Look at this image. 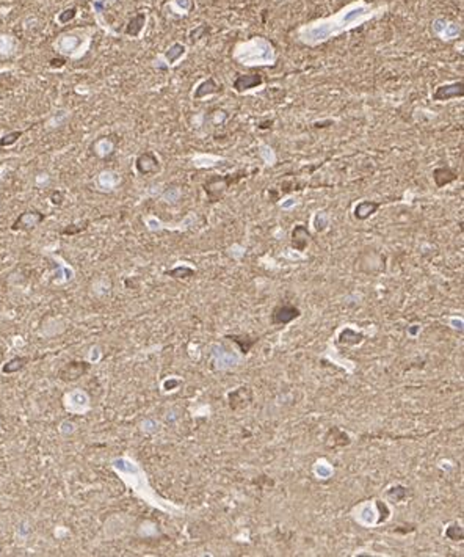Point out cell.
I'll use <instances>...</instances> for the list:
<instances>
[{
	"label": "cell",
	"instance_id": "1",
	"mask_svg": "<svg viewBox=\"0 0 464 557\" xmlns=\"http://www.w3.org/2000/svg\"><path fill=\"white\" fill-rule=\"evenodd\" d=\"M242 173L228 174V176H212V178H209L206 182H204V192H206L209 201L210 202L220 201L223 198V195H225V192H226V189L229 187V185L235 184L238 179L243 178V176H240Z\"/></svg>",
	"mask_w": 464,
	"mask_h": 557
},
{
	"label": "cell",
	"instance_id": "2",
	"mask_svg": "<svg viewBox=\"0 0 464 557\" xmlns=\"http://www.w3.org/2000/svg\"><path fill=\"white\" fill-rule=\"evenodd\" d=\"M300 315H301V311H300L298 308H296V306L283 303V305H277V306L273 309L271 317H270V322H271V325H274V327H280V325H283V327H284V325H287V324L293 322L295 319H298Z\"/></svg>",
	"mask_w": 464,
	"mask_h": 557
},
{
	"label": "cell",
	"instance_id": "3",
	"mask_svg": "<svg viewBox=\"0 0 464 557\" xmlns=\"http://www.w3.org/2000/svg\"><path fill=\"white\" fill-rule=\"evenodd\" d=\"M46 215L40 211H27L22 212L19 217H17L13 225H11V231H32L38 225L44 221Z\"/></svg>",
	"mask_w": 464,
	"mask_h": 557
},
{
	"label": "cell",
	"instance_id": "4",
	"mask_svg": "<svg viewBox=\"0 0 464 557\" xmlns=\"http://www.w3.org/2000/svg\"><path fill=\"white\" fill-rule=\"evenodd\" d=\"M89 364L86 361H69L66 366H63L58 372V378L63 382H76L80 377H83L88 370H89Z\"/></svg>",
	"mask_w": 464,
	"mask_h": 557
},
{
	"label": "cell",
	"instance_id": "5",
	"mask_svg": "<svg viewBox=\"0 0 464 557\" xmlns=\"http://www.w3.org/2000/svg\"><path fill=\"white\" fill-rule=\"evenodd\" d=\"M135 168L141 176H149L160 171V162L157 156L151 151H146L140 154L135 160Z\"/></svg>",
	"mask_w": 464,
	"mask_h": 557
},
{
	"label": "cell",
	"instance_id": "6",
	"mask_svg": "<svg viewBox=\"0 0 464 557\" xmlns=\"http://www.w3.org/2000/svg\"><path fill=\"white\" fill-rule=\"evenodd\" d=\"M464 85L462 82H455V83H447V85H441L435 90L433 93V101H450V99H456V98H462L464 96Z\"/></svg>",
	"mask_w": 464,
	"mask_h": 557
},
{
	"label": "cell",
	"instance_id": "7",
	"mask_svg": "<svg viewBox=\"0 0 464 557\" xmlns=\"http://www.w3.org/2000/svg\"><path fill=\"white\" fill-rule=\"evenodd\" d=\"M262 82H264V79L261 74H246V76H237L232 83V88L238 93H243V91H248L251 88L262 85Z\"/></svg>",
	"mask_w": 464,
	"mask_h": 557
},
{
	"label": "cell",
	"instance_id": "8",
	"mask_svg": "<svg viewBox=\"0 0 464 557\" xmlns=\"http://www.w3.org/2000/svg\"><path fill=\"white\" fill-rule=\"evenodd\" d=\"M311 239V232L304 225H296L292 231V247L296 251H304Z\"/></svg>",
	"mask_w": 464,
	"mask_h": 557
},
{
	"label": "cell",
	"instance_id": "9",
	"mask_svg": "<svg viewBox=\"0 0 464 557\" xmlns=\"http://www.w3.org/2000/svg\"><path fill=\"white\" fill-rule=\"evenodd\" d=\"M226 339H229L234 344H237L238 348H240V351H242L243 355H246L248 351L259 342V338L250 336V334H228Z\"/></svg>",
	"mask_w": 464,
	"mask_h": 557
},
{
	"label": "cell",
	"instance_id": "10",
	"mask_svg": "<svg viewBox=\"0 0 464 557\" xmlns=\"http://www.w3.org/2000/svg\"><path fill=\"white\" fill-rule=\"evenodd\" d=\"M456 178H458V174L452 168H449V166H439V168H436L433 171L435 184H436V187H439V189L444 187V185L453 182V181H456Z\"/></svg>",
	"mask_w": 464,
	"mask_h": 557
},
{
	"label": "cell",
	"instance_id": "11",
	"mask_svg": "<svg viewBox=\"0 0 464 557\" xmlns=\"http://www.w3.org/2000/svg\"><path fill=\"white\" fill-rule=\"evenodd\" d=\"M381 206V202L378 201H361L358 206L355 208V217L358 220H367L370 215H374Z\"/></svg>",
	"mask_w": 464,
	"mask_h": 557
},
{
	"label": "cell",
	"instance_id": "12",
	"mask_svg": "<svg viewBox=\"0 0 464 557\" xmlns=\"http://www.w3.org/2000/svg\"><path fill=\"white\" fill-rule=\"evenodd\" d=\"M221 85H218L213 79H207L206 82H202V83H199L198 85V88H196V91H195V95H193V98L195 99H202V98H206V96H209V95H215V93H220L221 91Z\"/></svg>",
	"mask_w": 464,
	"mask_h": 557
},
{
	"label": "cell",
	"instance_id": "13",
	"mask_svg": "<svg viewBox=\"0 0 464 557\" xmlns=\"http://www.w3.org/2000/svg\"><path fill=\"white\" fill-rule=\"evenodd\" d=\"M144 22H146V16L143 13L134 16L131 21H129L127 27H126V35L129 36H138L144 27Z\"/></svg>",
	"mask_w": 464,
	"mask_h": 557
},
{
	"label": "cell",
	"instance_id": "14",
	"mask_svg": "<svg viewBox=\"0 0 464 557\" xmlns=\"http://www.w3.org/2000/svg\"><path fill=\"white\" fill-rule=\"evenodd\" d=\"M28 363V358L25 357H14L11 358L10 361H7L2 367V372L4 374H16L19 372V370H22Z\"/></svg>",
	"mask_w": 464,
	"mask_h": 557
},
{
	"label": "cell",
	"instance_id": "15",
	"mask_svg": "<svg viewBox=\"0 0 464 557\" xmlns=\"http://www.w3.org/2000/svg\"><path fill=\"white\" fill-rule=\"evenodd\" d=\"M362 339H364V334L356 333V331H353V330L347 328V330H344V331L341 333L339 342H341V344H350V345H355V344H359Z\"/></svg>",
	"mask_w": 464,
	"mask_h": 557
},
{
	"label": "cell",
	"instance_id": "16",
	"mask_svg": "<svg viewBox=\"0 0 464 557\" xmlns=\"http://www.w3.org/2000/svg\"><path fill=\"white\" fill-rule=\"evenodd\" d=\"M183 53H185V46L177 43V44H173L168 50H166L165 57H166V60H168L170 65H173V63H176L182 57Z\"/></svg>",
	"mask_w": 464,
	"mask_h": 557
},
{
	"label": "cell",
	"instance_id": "17",
	"mask_svg": "<svg viewBox=\"0 0 464 557\" xmlns=\"http://www.w3.org/2000/svg\"><path fill=\"white\" fill-rule=\"evenodd\" d=\"M248 388H238L237 391L229 394V400H231V406L232 408H238V406H245L246 405V397L243 396Z\"/></svg>",
	"mask_w": 464,
	"mask_h": 557
},
{
	"label": "cell",
	"instance_id": "18",
	"mask_svg": "<svg viewBox=\"0 0 464 557\" xmlns=\"http://www.w3.org/2000/svg\"><path fill=\"white\" fill-rule=\"evenodd\" d=\"M166 275L171 276V278H179V280H182V278H190L195 275V270L190 269V267H185V266H180V267H176L170 272H166Z\"/></svg>",
	"mask_w": 464,
	"mask_h": 557
},
{
	"label": "cell",
	"instance_id": "19",
	"mask_svg": "<svg viewBox=\"0 0 464 557\" xmlns=\"http://www.w3.org/2000/svg\"><path fill=\"white\" fill-rule=\"evenodd\" d=\"M21 137H22V131H14V132L5 134L2 138H0V148H8V146L14 144Z\"/></svg>",
	"mask_w": 464,
	"mask_h": 557
},
{
	"label": "cell",
	"instance_id": "20",
	"mask_svg": "<svg viewBox=\"0 0 464 557\" xmlns=\"http://www.w3.org/2000/svg\"><path fill=\"white\" fill-rule=\"evenodd\" d=\"M445 535H447L450 540H462V527L459 524H452L447 531H445Z\"/></svg>",
	"mask_w": 464,
	"mask_h": 557
},
{
	"label": "cell",
	"instance_id": "21",
	"mask_svg": "<svg viewBox=\"0 0 464 557\" xmlns=\"http://www.w3.org/2000/svg\"><path fill=\"white\" fill-rule=\"evenodd\" d=\"M76 14H77V8H76V7L68 8V10H65V11L58 16V21H60L61 24L71 22V21L74 19V17H76Z\"/></svg>",
	"mask_w": 464,
	"mask_h": 557
},
{
	"label": "cell",
	"instance_id": "22",
	"mask_svg": "<svg viewBox=\"0 0 464 557\" xmlns=\"http://www.w3.org/2000/svg\"><path fill=\"white\" fill-rule=\"evenodd\" d=\"M85 228H86V223H83V225H68L66 228H63V229L60 231V234H65V236H74V234L82 232Z\"/></svg>",
	"mask_w": 464,
	"mask_h": 557
},
{
	"label": "cell",
	"instance_id": "23",
	"mask_svg": "<svg viewBox=\"0 0 464 557\" xmlns=\"http://www.w3.org/2000/svg\"><path fill=\"white\" fill-rule=\"evenodd\" d=\"M50 201L53 206H61L63 201H65V193L60 192V190H52L50 192Z\"/></svg>",
	"mask_w": 464,
	"mask_h": 557
},
{
	"label": "cell",
	"instance_id": "24",
	"mask_svg": "<svg viewBox=\"0 0 464 557\" xmlns=\"http://www.w3.org/2000/svg\"><path fill=\"white\" fill-rule=\"evenodd\" d=\"M66 65V58H58V57H55V58H50L49 60V66L50 68H63Z\"/></svg>",
	"mask_w": 464,
	"mask_h": 557
},
{
	"label": "cell",
	"instance_id": "25",
	"mask_svg": "<svg viewBox=\"0 0 464 557\" xmlns=\"http://www.w3.org/2000/svg\"><path fill=\"white\" fill-rule=\"evenodd\" d=\"M4 355H5V347H4L2 344H0V361H2Z\"/></svg>",
	"mask_w": 464,
	"mask_h": 557
}]
</instances>
